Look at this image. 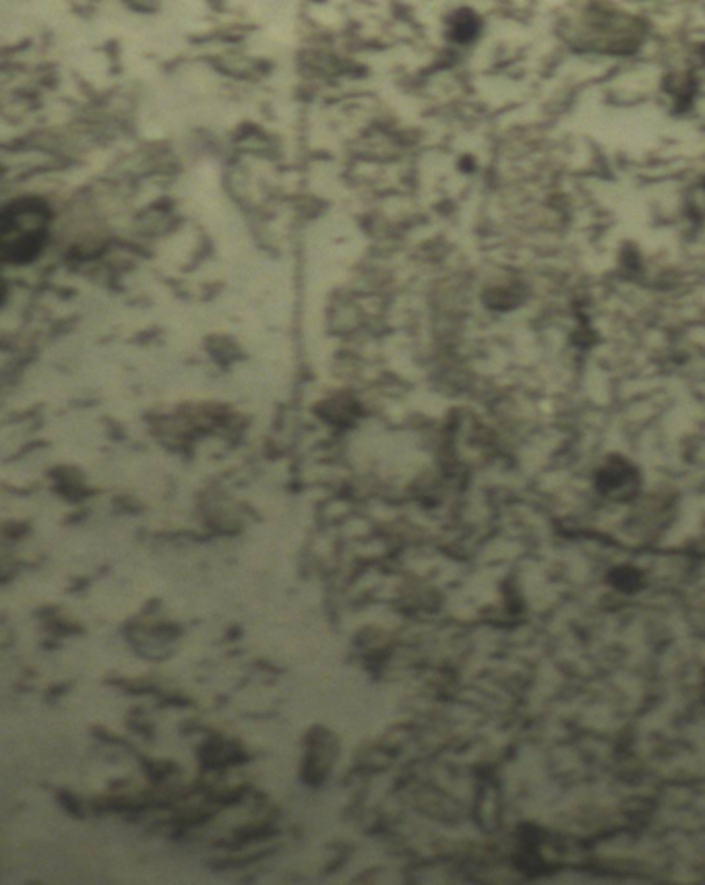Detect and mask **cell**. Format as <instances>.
Instances as JSON below:
<instances>
[{
    "label": "cell",
    "mask_w": 705,
    "mask_h": 885,
    "mask_svg": "<svg viewBox=\"0 0 705 885\" xmlns=\"http://www.w3.org/2000/svg\"><path fill=\"white\" fill-rule=\"evenodd\" d=\"M50 226V211L44 203L27 199L3 213L0 247L9 261H27L40 253Z\"/></svg>",
    "instance_id": "obj_1"
},
{
    "label": "cell",
    "mask_w": 705,
    "mask_h": 885,
    "mask_svg": "<svg viewBox=\"0 0 705 885\" xmlns=\"http://www.w3.org/2000/svg\"><path fill=\"white\" fill-rule=\"evenodd\" d=\"M639 472L621 455H612L596 472V488L604 499L631 501L639 493Z\"/></svg>",
    "instance_id": "obj_2"
},
{
    "label": "cell",
    "mask_w": 705,
    "mask_h": 885,
    "mask_svg": "<svg viewBox=\"0 0 705 885\" xmlns=\"http://www.w3.org/2000/svg\"><path fill=\"white\" fill-rule=\"evenodd\" d=\"M480 32V19L472 11H459L451 21V38L457 42H470Z\"/></svg>",
    "instance_id": "obj_4"
},
{
    "label": "cell",
    "mask_w": 705,
    "mask_h": 885,
    "mask_svg": "<svg viewBox=\"0 0 705 885\" xmlns=\"http://www.w3.org/2000/svg\"><path fill=\"white\" fill-rule=\"evenodd\" d=\"M608 584L623 594H635L646 588V577L639 569L623 565L608 573Z\"/></svg>",
    "instance_id": "obj_3"
}]
</instances>
